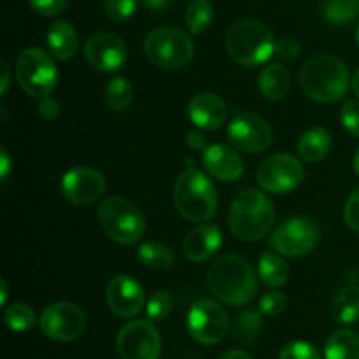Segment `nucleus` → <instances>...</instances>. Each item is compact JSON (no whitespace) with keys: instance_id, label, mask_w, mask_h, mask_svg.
<instances>
[{"instance_id":"19","label":"nucleus","mask_w":359,"mask_h":359,"mask_svg":"<svg viewBox=\"0 0 359 359\" xmlns=\"http://www.w3.org/2000/svg\"><path fill=\"white\" fill-rule=\"evenodd\" d=\"M189 119L202 130H219L226 121V104L216 93H198L188 104Z\"/></svg>"},{"instance_id":"16","label":"nucleus","mask_w":359,"mask_h":359,"mask_svg":"<svg viewBox=\"0 0 359 359\" xmlns=\"http://www.w3.org/2000/svg\"><path fill=\"white\" fill-rule=\"evenodd\" d=\"M105 177L91 167H76L62 179L63 196L74 205H90L105 193Z\"/></svg>"},{"instance_id":"43","label":"nucleus","mask_w":359,"mask_h":359,"mask_svg":"<svg viewBox=\"0 0 359 359\" xmlns=\"http://www.w3.org/2000/svg\"><path fill=\"white\" fill-rule=\"evenodd\" d=\"M142 4L153 13H163L172 6V0H142Z\"/></svg>"},{"instance_id":"35","label":"nucleus","mask_w":359,"mask_h":359,"mask_svg":"<svg viewBox=\"0 0 359 359\" xmlns=\"http://www.w3.org/2000/svg\"><path fill=\"white\" fill-rule=\"evenodd\" d=\"M279 359H321V354L318 353L314 346L307 342H302V340H297V342H291L280 351Z\"/></svg>"},{"instance_id":"32","label":"nucleus","mask_w":359,"mask_h":359,"mask_svg":"<svg viewBox=\"0 0 359 359\" xmlns=\"http://www.w3.org/2000/svg\"><path fill=\"white\" fill-rule=\"evenodd\" d=\"M4 321H6L7 328L13 332H28L35 326V312L32 311L28 305L25 304H13L11 307L6 309L4 312Z\"/></svg>"},{"instance_id":"1","label":"nucleus","mask_w":359,"mask_h":359,"mask_svg":"<svg viewBox=\"0 0 359 359\" xmlns=\"http://www.w3.org/2000/svg\"><path fill=\"white\" fill-rule=\"evenodd\" d=\"M207 286L217 300L233 307L249 304L258 291L251 263L238 255L216 259L207 272Z\"/></svg>"},{"instance_id":"3","label":"nucleus","mask_w":359,"mask_h":359,"mask_svg":"<svg viewBox=\"0 0 359 359\" xmlns=\"http://www.w3.org/2000/svg\"><path fill=\"white\" fill-rule=\"evenodd\" d=\"M276 209L265 193L245 189L233 200L228 212L231 233L244 242L262 241L272 230Z\"/></svg>"},{"instance_id":"37","label":"nucleus","mask_w":359,"mask_h":359,"mask_svg":"<svg viewBox=\"0 0 359 359\" xmlns=\"http://www.w3.org/2000/svg\"><path fill=\"white\" fill-rule=\"evenodd\" d=\"M286 297L279 291H270L259 302V311L263 312V316H269V318H276V316H280L284 311H286Z\"/></svg>"},{"instance_id":"20","label":"nucleus","mask_w":359,"mask_h":359,"mask_svg":"<svg viewBox=\"0 0 359 359\" xmlns=\"http://www.w3.org/2000/svg\"><path fill=\"white\" fill-rule=\"evenodd\" d=\"M223 244V233L216 224H200L193 228L182 241V252L193 263H203L212 258Z\"/></svg>"},{"instance_id":"30","label":"nucleus","mask_w":359,"mask_h":359,"mask_svg":"<svg viewBox=\"0 0 359 359\" xmlns=\"http://www.w3.org/2000/svg\"><path fill=\"white\" fill-rule=\"evenodd\" d=\"M321 13L328 23L344 27L358 18L359 0H325Z\"/></svg>"},{"instance_id":"5","label":"nucleus","mask_w":359,"mask_h":359,"mask_svg":"<svg viewBox=\"0 0 359 359\" xmlns=\"http://www.w3.org/2000/svg\"><path fill=\"white\" fill-rule=\"evenodd\" d=\"M226 49L238 65L258 67L276 53V41L266 25L245 18L231 25L228 30Z\"/></svg>"},{"instance_id":"36","label":"nucleus","mask_w":359,"mask_h":359,"mask_svg":"<svg viewBox=\"0 0 359 359\" xmlns=\"http://www.w3.org/2000/svg\"><path fill=\"white\" fill-rule=\"evenodd\" d=\"M340 121L351 135L359 137V100H347L340 109Z\"/></svg>"},{"instance_id":"47","label":"nucleus","mask_w":359,"mask_h":359,"mask_svg":"<svg viewBox=\"0 0 359 359\" xmlns=\"http://www.w3.org/2000/svg\"><path fill=\"white\" fill-rule=\"evenodd\" d=\"M0 287H2V291H0V293H2V297H0V304L6 305V302H7V293H9V287H7L6 279H0Z\"/></svg>"},{"instance_id":"9","label":"nucleus","mask_w":359,"mask_h":359,"mask_svg":"<svg viewBox=\"0 0 359 359\" xmlns=\"http://www.w3.org/2000/svg\"><path fill=\"white\" fill-rule=\"evenodd\" d=\"M319 242V226L309 217H287L270 237V245L279 255L297 258L311 252Z\"/></svg>"},{"instance_id":"21","label":"nucleus","mask_w":359,"mask_h":359,"mask_svg":"<svg viewBox=\"0 0 359 359\" xmlns=\"http://www.w3.org/2000/svg\"><path fill=\"white\" fill-rule=\"evenodd\" d=\"M48 48L56 60L62 62L72 60L79 51V37L76 28L69 21L56 20L48 30Z\"/></svg>"},{"instance_id":"12","label":"nucleus","mask_w":359,"mask_h":359,"mask_svg":"<svg viewBox=\"0 0 359 359\" xmlns=\"http://www.w3.org/2000/svg\"><path fill=\"white\" fill-rule=\"evenodd\" d=\"M228 140L238 151L259 154L272 146L273 132L269 123L255 112H238L226 128Z\"/></svg>"},{"instance_id":"22","label":"nucleus","mask_w":359,"mask_h":359,"mask_svg":"<svg viewBox=\"0 0 359 359\" xmlns=\"http://www.w3.org/2000/svg\"><path fill=\"white\" fill-rule=\"evenodd\" d=\"M332 133L328 130L321 128V126H316V128L304 132L300 140H298V154L307 163H318V161L325 160L330 151H332Z\"/></svg>"},{"instance_id":"28","label":"nucleus","mask_w":359,"mask_h":359,"mask_svg":"<svg viewBox=\"0 0 359 359\" xmlns=\"http://www.w3.org/2000/svg\"><path fill=\"white\" fill-rule=\"evenodd\" d=\"M263 328L262 311H244L235 318L231 333L233 339L241 344H252L259 337Z\"/></svg>"},{"instance_id":"38","label":"nucleus","mask_w":359,"mask_h":359,"mask_svg":"<svg viewBox=\"0 0 359 359\" xmlns=\"http://www.w3.org/2000/svg\"><path fill=\"white\" fill-rule=\"evenodd\" d=\"M27 2L35 13L46 18L58 16L67 9V0H27Z\"/></svg>"},{"instance_id":"42","label":"nucleus","mask_w":359,"mask_h":359,"mask_svg":"<svg viewBox=\"0 0 359 359\" xmlns=\"http://www.w3.org/2000/svg\"><path fill=\"white\" fill-rule=\"evenodd\" d=\"M186 142H188V146L195 151H203L207 147L205 137H203L200 132H196V130H193V132L188 133Z\"/></svg>"},{"instance_id":"23","label":"nucleus","mask_w":359,"mask_h":359,"mask_svg":"<svg viewBox=\"0 0 359 359\" xmlns=\"http://www.w3.org/2000/svg\"><path fill=\"white\" fill-rule=\"evenodd\" d=\"M291 90V76L283 65L273 63L265 67L259 74V91L269 100H283Z\"/></svg>"},{"instance_id":"34","label":"nucleus","mask_w":359,"mask_h":359,"mask_svg":"<svg viewBox=\"0 0 359 359\" xmlns=\"http://www.w3.org/2000/svg\"><path fill=\"white\" fill-rule=\"evenodd\" d=\"M137 4V0H105L104 11L109 20L123 23L135 14Z\"/></svg>"},{"instance_id":"39","label":"nucleus","mask_w":359,"mask_h":359,"mask_svg":"<svg viewBox=\"0 0 359 359\" xmlns=\"http://www.w3.org/2000/svg\"><path fill=\"white\" fill-rule=\"evenodd\" d=\"M344 219H346V224L354 233H359V188L354 189L349 198H347L346 209H344Z\"/></svg>"},{"instance_id":"25","label":"nucleus","mask_w":359,"mask_h":359,"mask_svg":"<svg viewBox=\"0 0 359 359\" xmlns=\"http://www.w3.org/2000/svg\"><path fill=\"white\" fill-rule=\"evenodd\" d=\"M332 318L340 325L359 321V287L346 286L332 302Z\"/></svg>"},{"instance_id":"46","label":"nucleus","mask_w":359,"mask_h":359,"mask_svg":"<svg viewBox=\"0 0 359 359\" xmlns=\"http://www.w3.org/2000/svg\"><path fill=\"white\" fill-rule=\"evenodd\" d=\"M217 359H252L249 354H245L244 351H228L224 353L223 356H219Z\"/></svg>"},{"instance_id":"50","label":"nucleus","mask_w":359,"mask_h":359,"mask_svg":"<svg viewBox=\"0 0 359 359\" xmlns=\"http://www.w3.org/2000/svg\"><path fill=\"white\" fill-rule=\"evenodd\" d=\"M356 44H358V48H359V23H358V28H356Z\"/></svg>"},{"instance_id":"27","label":"nucleus","mask_w":359,"mask_h":359,"mask_svg":"<svg viewBox=\"0 0 359 359\" xmlns=\"http://www.w3.org/2000/svg\"><path fill=\"white\" fill-rule=\"evenodd\" d=\"M137 258L144 266L153 270H167L174 265L175 255L170 245L163 242H146L137 251Z\"/></svg>"},{"instance_id":"15","label":"nucleus","mask_w":359,"mask_h":359,"mask_svg":"<svg viewBox=\"0 0 359 359\" xmlns=\"http://www.w3.org/2000/svg\"><path fill=\"white\" fill-rule=\"evenodd\" d=\"M84 56L98 72H114L125 65L128 49L125 41L116 34L98 32L91 35L84 44Z\"/></svg>"},{"instance_id":"17","label":"nucleus","mask_w":359,"mask_h":359,"mask_svg":"<svg viewBox=\"0 0 359 359\" xmlns=\"http://www.w3.org/2000/svg\"><path fill=\"white\" fill-rule=\"evenodd\" d=\"M107 305L119 318H135L144 307V290L130 276L112 277L107 286Z\"/></svg>"},{"instance_id":"48","label":"nucleus","mask_w":359,"mask_h":359,"mask_svg":"<svg viewBox=\"0 0 359 359\" xmlns=\"http://www.w3.org/2000/svg\"><path fill=\"white\" fill-rule=\"evenodd\" d=\"M351 86H353L354 93H356V95H358V98H359V69L356 70V72H354L353 81H351Z\"/></svg>"},{"instance_id":"44","label":"nucleus","mask_w":359,"mask_h":359,"mask_svg":"<svg viewBox=\"0 0 359 359\" xmlns=\"http://www.w3.org/2000/svg\"><path fill=\"white\" fill-rule=\"evenodd\" d=\"M11 172V158L7 154L6 149H0V177H2V182L7 181V175Z\"/></svg>"},{"instance_id":"45","label":"nucleus","mask_w":359,"mask_h":359,"mask_svg":"<svg viewBox=\"0 0 359 359\" xmlns=\"http://www.w3.org/2000/svg\"><path fill=\"white\" fill-rule=\"evenodd\" d=\"M2 72H4L2 76V95H4L7 91V86H9V79H11V67L6 60H2Z\"/></svg>"},{"instance_id":"40","label":"nucleus","mask_w":359,"mask_h":359,"mask_svg":"<svg viewBox=\"0 0 359 359\" xmlns=\"http://www.w3.org/2000/svg\"><path fill=\"white\" fill-rule=\"evenodd\" d=\"M302 51V46L297 39L293 37H283L279 42H276V53L286 62L297 60Z\"/></svg>"},{"instance_id":"7","label":"nucleus","mask_w":359,"mask_h":359,"mask_svg":"<svg viewBox=\"0 0 359 359\" xmlns=\"http://www.w3.org/2000/svg\"><path fill=\"white\" fill-rule=\"evenodd\" d=\"M147 60L161 70H179L188 65L195 55L189 35L174 27L154 28L144 41Z\"/></svg>"},{"instance_id":"10","label":"nucleus","mask_w":359,"mask_h":359,"mask_svg":"<svg viewBox=\"0 0 359 359\" xmlns=\"http://www.w3.org/2000/svg\"><path fill=\"white\" fill-rule=\"evenodd\" d=\"M305 177L304 165L294 156L286 153H277L266 158L258 168V184L265 191L273 195H284L302 184Z\"/></svg>"},{"instance_id":"29","label":"nucleus","mask_w":359,"mask_h":359,"mask_svg":"<svg viewBox=\"0 0 359 359\" xmlns=\"http://www.w3.org/2000/svg\"><path fill=\"white\" fill-rule=\"evenodd\" d=\"M214 7L209 0H191L186 7L184 21L193 35H200L212 25Z\"/></svg>"},{"instance_id":"2","label":"nucleus","mask_w":359,"mask_h":359,"mask_svg":"<svg viewBox=\"0 0 359 359\" xmlns=\"http://www.w3.org/2000/svg\"><path fill=\"white\" fill-rule=\"evenodd\" d=\"M300 84L312 100L333 104L342 100L349 91V70L337 56L318 55L302 67Z\"/></svg>"},{"instance_id":"14","label":"nucleus","mask_w":359,"mask_h":359,"mask_svg":"<svg viewBox=\"0 0 359 359\" xmlns=\"http://www.w3.org/2000/svg\"><path fill=\"white\" fill-rule=\"evenodd\" d=\"M118 353L121 359H158L161 339L151 319L128 323L118 333Z\"/></svg>"},{"instance_id":"6","label":"nucleus","mask_w":359,"mask_h":359,"mask_svg":"<svg viewBox=\"0 0 359 359\" xmlns=\"http://www.w3.org/2000/svg\"><path fill=\"white\" fill-rule=\"evenodd\" d=\"M97 217L105 233L114 242L132 245L140 241L146 230V217L139 207L123 196H109L100 203Z\"/></svg>"},{"instance_id":"11","label":"nucleus","mask_w":359,"mask_h":359,"mask_svg":"<svg viewBox=\"0 0 359 359\" xmlns=\"http://www.w3.org/2000/svg\"><path fill=\"white\" fill-rule=\"evenodd\" d=\"M39 326L41 332L55 342H72L86 330V316L83 309L72 302H58L42 312Z\"/></svg>"},{"instance_id":"26","label":"nucleus","mask_w":359,"mask_h":359,"mask_svg":"<svg viewBox=\"0 0 359 359\" xmlns=\"http://www.w3.org/2000/svg\"><path fill=\"white\" fill-rule=\"evenodd\" d=\"M258 276L269 287H280L287 283L290 266L280 256L273 252H263L258 263Z\"/></svg>"},{"instance_id":"4","label":"nucleus","mask_w":359,"mask_h":359,"mask_svg":"<svg viewBox=\"0 0 359 359\" xmlns=\"http://www.w3.org/2000/svg\"><path fill=\"white\" fill-rule=\"evenodd\" d=\"M174 202L179 214L191 223H205L217 212L216 188L210 179L195 167H188L177 177Z\"/></svg>"},{"instance_id":"49","label":"nucleus","mask_w":359,"mask_h":359,"mask_svg":"<svg viewBox=\"0 0 359 359\" xmlns=\"http://www.w3.org/2000/svg\"><path fill=\"white\" fill-rule=\"evenodd\" d=\"M353 167H354V172H356V174H358V177H359V147H358L356 154H354V160H353Z\"/></svg>"},{"instance_id":"41","label":"nucleus","mask_w":359,"mask_h":359,"mask_svg":"<svg viewBox=\"0 0 359 359\" xmlns=\"http://www.w3.org/2000/svg\"><path fill=\"white\" fill-rule=\"evenodd\" d=\"M37 112L42 119H48V121H53V119L58 118L60 114V104L58 100H55L53 97H42L39 98L37 104Z\"/></svg>"},{"instance_id":"31","label":"nucleus","mask_w":359,"mask_h":359,"mask_svg":"<svg viewBox=\"0 0 359 359\" xmlns=\"http://www.w3.org/2000/svg\"><path fill=\"white\" fill-rule=\"evenodd\" d=\"M133 100V88L126 77H114L105 88V104L116 112H123Z\"/></svg>"},{"instance_id":"18","label":"nucleus","mask_w":359,"mask_h":359,"mask_svg":"<svg viewBox=\"0 0 359 359\" xmlns=\"http://www.w3.org/2000/svg\"><path fill=\"white\" fill-rule=\"evenodd\" d=\"M202 161L207 172L219 181L233 182L244 174V163L235 147L226 144H210L202 151Z\"/></svg>"},{"instance_id":"24","label":"nucleus","mask_w":359,"mask_h":359,"mask_svg":"<svg viewBox=\"0 0 359 359\" xmlns=\"http://www.w3.org/2000/svg\"><path fill=\"white\" fill-rule=\"evenodd\" d=\"M325 359H359V333L337 330L325 347Z\"/></svg>"},{"instance_id":"13","label":"nucleus","mask_w":359,"mask_h":359,"mask_svg":"<svg viewBox=\"0 0 359 359\" xmlns=\"http://www.w3.org/2000/svg\"><path fill=\"white\" fill-rule=\"evenodd\" d=\"M228 314L217 302L198 300L188 314V332L193 340L202 346H214L224 339L228 332Z\"/></svg>"},{"instance_id":"8","label":"nucleus","mask_w":359,"mask_h":359,"mask_svg":"<svg viewBox=\"0 0 359 359\" xmlns=\"http://www.w3.org/2000/svg\"><path fill=\"white\" fill-rule=\"evenodd\" d=\"M16 79L25 93L35 98L51 95L58 83V70L51 56L41 48H28L16 60Z\"/></svg>"},{"instance_id":"33","label":"nucleus","mask_w":359,"mask_h":359,"mask_svg":"<svg viewBox=\"0 0 359 359\" xmlns=\"http://www.w3.org/2000/svg\"><path fill=\"white\" fill-rule=\"evenodd\" d=\"M172 305H174V302H172L170 294L167 291H158V293H154L149 298V302L146 305L147 318L151 321H163L172 312Z\"/></svg>"}]
</instances>
